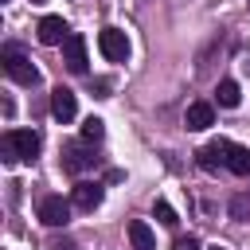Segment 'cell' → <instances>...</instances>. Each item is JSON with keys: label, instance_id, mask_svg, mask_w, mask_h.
<instances>
[{"label": "cell", "instance_id": "cell-6", "mask_svg": "<svg viewBox=\"0 0 250 250\" xmlns=\"http://www.w3.org/2000/svg\"><path fill=\"white\" fill-rule=\"evenodd\" d=\"M74 113H78L74 90H66V86H55V90H51V117L66 125V121H74Z\"/></svg>", "mask_w": 250, "mask_h": 250}, {"label": "cell", "instance_id": "cell-9", "mask_svg": "<svg viewBox=\"0 0 250 250\" xmlns=\"http://www.w3.org/2000/svg\"><path fill=\"white\" fill-rule=\"evenodd\" d=\"M70 203L78 207V211H94L98 203H102V184H74V191H70Z\"/></svg>", "mask_w": 250, "mask_h": 250}, {"label": "cell", "instance_id": "cell-13", "mask_svg": "<svg viewBox=\"0 0 250 250\" xmlns=\"http://www.w3.org/2000/svg\"><path fill=\"white\" fill-rule=\"evenodd\" d=\"M227 168H230L234 176H250V148L230 145V148H227Z\"/></svg>", "mask_w": 250, "mask_h": 250}, {"label": "cell", "instance_id": "cell-5", "mask_svg": "<svg viewBox=\"0 0 250 250\" xmlns=\"http://www.w3.org/2000/svg\"><path fill=\"white\" fill-rule=\"evenodd\" d=\"M70 35H74V31L62 23V16H43V20H39V43H47V47H62Z\"/></svg>", "mask_w": 250, "mask_h": 250}, {"label": "cell", "instance_id": "cell-14", "mask_svg": "<svg viewBox=\"0 0 250 250\" xmlns=\"http://www.w3.org/2000/svg\"><path fill=\"white\" fill-rule=\"evenodd\" d=\"M215 98H219V105H223V109H234V105H238V98H242V94H238V82L223 78V82H219V90H215Z\"/></svg>", "mask_w": 250, "mask_h": 250}, {"label": "cell", "instance_id": "cell-22", "mask_svg": "<svg viewBox=\"0 0 250 250\" xmlns=\"http://www.w3.org/2000/svg\"><path fill=\"white\" fill-rule=\"evenodd\" d=\"M246 70H250V62H246Z\"/></svg>", "mask_w": 250, "mask_h": 250}, {"label": "cell", "instance_id": "cell-18", "mask_svg": "<svg viewBox=\"0 0 250 250\" xmlns=\"http://www.w3.org/2000/svg\"><path fill=\"white\" fill-rule=\"evenodd\" d=\"M172 250H199V242L188 234V238H176V246H172Z\"/></svg>", "mask_w": 250, "mask_h": 250}, {"label": "cell", "instance_id": "cell-20", "mask_svg": "<svg viewBox=\"0 0 250 250\" xmlns=\"http://www.w3.org/2000/svg\"><path fill=\"white\" fill-rule=\"evenodd\" d=\"M211 250H227V246H211Z\"/></svg>", "mask_w": 250, "mask_h": 250}, {"label": "cell", "instance_id": "cell-12", "mask_svg": "<svg viewBox=\"0 0 250 250\" xmlns=\"http://www.w3.org/2000/svg\"><path fill=\"white\" fill-rule=\"evenodd\" d=\"M129 242H133V250H156V238H152L148 223H141V219L129 223Z\"/></svg>", "mask_w": 250, "mask_h": 250}, {"label": "cell", "instance_id": "cell-1", "mask_svg": "<svg viewBox=\"0 0 250 250\" xmlns=\"http://www.w3.org/2000/svg\"><path fill=\"white\" fill-rule=\"evenodd\" d=\"M39 156V133L31 129H8L4 141H0V160L4 164H16V160H35Z\"/></svg>", "mask_w": 250, "mask_h": 250}, {"label": "cell", "instance_id": "cell-2", "mask_svg": "<svg viewBox=\"0 0 250 250\" xmlns=\"http://www.w3.org/2000/svg\"><path fill=\"white\" fill-rule=\"evenodd\" d=\"M0 62H4V74H8L12 82H20V86H35V82H39V70H35V62L23 55V47L8 43V47L0 51Z\"/></svg>", "mask_w": 250, "mask_h": 250}, {"label": "cell", "instance_id": "cell-8", "mask_svg": "<svg viewBox=\"0 0 250 250\" xmlns=\"http://www.w3.org/2000/svg\"><path fill=\"white\" fill-rule=\"evenodd\" d=\"M62 62H66L74 74H82V70H86V39H82L78 31L62 43Z\"/></svg>", "mask_w": 250, "mask_h": 250}, {"label": "cell", "instance_id": "cell-19", "mask_svg": "<svg viewBox=\"0 0 250 250\" xmlns=\"http://www.w3.org/2000/svg\"><path fill=\"white\" fill-rule=\"evenodd\" d=\"M51 250H78L70 238H59V242H51Z\"/></svg>", "mask_w": 250, "mask_h": 250}, {"label": "cell", "instance_id": "cell-7", "mask_svg": "<svg viewBox=\"0 0 250 250\" xmlns=\"http://www.w3.org/2000/svg\"><path fill=\"white\" fill-rule=\"evenodd\" d=\"M227 148H230V141H211V145H203V148L195 152V164H199L203 172H215L219 164H227Z\"/></svg>", "mask_w": 250, "mask_h": 250}, {"label": "cell", "instance_id": "cell-15", "mask_svg": "<svg viewBox=\"0 0 250 250\" xmlns=\"http://www.w3.org/2000/svg\"><path fill=\"white\" fill-rule=\"evenodd\" d=\"M102 137H105V121H102V117H86V121H82V141L94 145V141H102Z\"/></svg>", "mask_w": 250, "mask_h": 250}, {"label": "cell", "instance_id": "cell-21", "mask_svg": "<svg viewBox=\"0 0 250 250\" xmlns=\"http://www.w3.org/2000/svg\"><path fill=\"white\" fill-rule=\"evenodd\" d=\"M31 4H43V0H31Z\"/></svg>", "mask_w": 250, "mask_h": 250}, {"label": "cell", "instance_id": "cell-4", "mask_svg": "<svg viewBox=\"0 0 250 250\" xmlns=\"http://www.w3.org/2000/svg\"><path fill=\"white\" fill-rule=\"evenodd\" d=\"M66 219H70V203H66L62 195L39 199V223H47V227H66Z\"/></svg>", "mask_w": 250, "mask_h": 250}, {"label": "cell", "instance_id": "cell-17", "mask_svg": "<svg viewBox=\"0 0 250 250\" xmlns=\"http://www.w3.org/2000/svg\"><path fill=\"white\" fill-rule=\"evenodd\" d=\"M230 219H250V195H234L230 199Z\"/></svg>", "mask_w": 250, "mask_h": 250}, {"label": "cell", "instance_id": "cell-10", "mask_svg": "<svg viewBox=\"0 0 250 250\" xmlns=\"http://www.w3.org/2000/svg\"><path fill=\"white\" fill-rule=\"evenodd\" d=\"M211 121H215V109H211L207 102H191V105H188V113H184V125H188V129H195V133H199V129H207Z\"/></svg>", "mask_w": 250, "mask_h": 250}, {"label": "cell", "instance_id": "cell-11", "mask_svg": "<svg viewBox=\"0 0 250 250\" xmlns=\"http://www.w3.org/2000/svg\"><path fill=\"white\" fill-rule=\"evenodd\" d=\"M90 164H94V152H86L82 145H66L62 148V168L66 172H86Z\"/></svg>", "mask_w": 250, "mask_h": 250}, {"label": "cell", "instance_id": "cell-3", "mask_svg": "<svg viewBox=\"0 0 250 250\" xmlns=\"http://www.w3.org/2000/svg\"><path fill=\"white\" fill-rule=\"evenodd\" d=\"M98 51H102L109 62H125V59H129V39H125V31H117V27L98 31Z\"/></svg>", "mask_w": 250, "mask_h": 250}, {"label": "cell", "instance_id": "cell-16", "mask_svg": "<svg viewBox=\"0 0 250 250\" xmlns=\"http://www.w3.org/2000/svg\"><path fill=\"white\" fill-rule=\"evenodd\" d=\"M152 215H156V219H160L164 227H176V223H180V219H176V211H172V207H168L164 199H156V207H152Z\"/></svg>", "mask_w": 250, "mask_h": 250}]
</instances>
